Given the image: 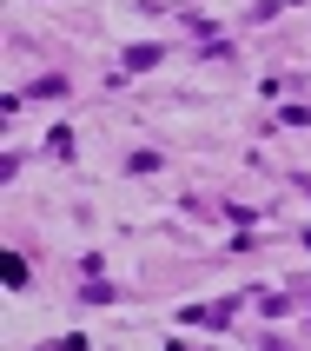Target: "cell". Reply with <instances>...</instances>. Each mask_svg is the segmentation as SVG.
Segmentation results:
<instances>
[{
    "label": "cell",
    "mask_w": 311,
    "mask_h": 351,
    "mask_svg": "<svg viewBox=\"0 0 311 351\" xmlns=\"http://www.w3.org/2000/svg\"><path fill=\"white\" fill-rule=\"evenodd\" d=\"M159 60H166V53H159L153 40H133V47H126V53H119V66H126V73H153Z\"/></svg>",
    "instance_id": "1"
},
{
    "label": "cell",
    "mask_w": 311,
    "mask_h": 351,
    "mask_svg": "<svg viewBox=\"0 0 311 351\" xmlns=\"http://www.w3.org/2000/svg\"><path fill=\"white\" fill-rule=\"evenodd\" d=\"M159 166H166V159H159L153 146H139V153L126 159V173H133V179H146V173H159Z\"/></svg>",
    "instance_id": "2"
},
{
    "label": "cell",
    "mask_w": 311,
    "mask_h": 351,
    "mask_svg": "<svg viewBox=\"0 0 311 351\" xmlns=\"http://www.w3.org/2000/svg\"><path fill=\"white\" fill-rule=\"evenodd\" d=\"M60 93H66V80H60V73H40L34 86H27V99H60Z\"/></svg>",
    "instance_id": "3"
},
{
    "label": "cell",
    "mask_w": 311,
    "mask_h": 351,
    "mask_svg": "<svg viewBox=\"0 0 311 351\" xmlns=\"http://www.w3.org/2000/svg\"><path fill=\"white\" fill-rule=\"evenodd\" d=\"M238 305H245V298H219V305H212V325H206V332H225V325L238 318Z\"/></svg>",
    "instance_id": "4"
},
{
    "label": "cell",
    "mask_w": 311,
    "mask_h": 351,
    "mask_svg": "<svg viewBox=\"0 0 311 351\" xmlns=\"http://www.w3.org/2000/svg\"><path fill=\"white\" fill-rule=\"evenodd\" d=\"M0 278H7V285H27V258L7 252V258H0Z\"/></svg>",
    "instance_id": "5"
},
{
    "label": "cell",
    "mask_w": 311,
    "mask_h": 351,
    "mask_svg": "<svg viewBox=\"0 0 311 351\" xmlns=\"http://www.w3.org/2000/svg\"><path fill=\"white\" fill-rule=\"evenodd\" d=\"M47 153H53V159H73V133H66V126H53V133H47Z\"/></svg>",
    "instance_id": "6"
},
{
    "label": "cell",
    "mask_w": 311,
    "mask_h": 351,
    "mask_svg": "<svg viewBox=\"0 0 311 351\" xmlns=\"http://www.w3.org/2000/svg\"><path fill=\"white\" fill-rule=\"evenodd\" d=\"M79 298H86V305H106V298H113V285H106V278H86V285H79Z\"/></svg>",
    "instance_id": "7"
},
{
    "label": "cell",
    "mask_w": 311,
    "mask_h": 351,
    "mask_svg": "<svg viewBox=\"0 0 311 351\" xmlns=\"http://www.w3.org/2000/svg\"><path fill=\"white\" fill-rule=\"evenodd\" d=\"M278 119H285V126H305V133H311V106H305V99H298V106H278Z\"/></svg>",
    "instance_id": "8"
},
{
    "label": "cell",
    "mask_w": 311,
    "mask_h": 351,
    "mask_svg": "<svg viewBox=\"0 0 311 351\" xmlns=\"http://www.w3.org/2000/svg\"><path fill=\"white\" fill-rule=\"evenodd\" d=\"M292 186H305V193H311V179H305V173H292Z\"/></svg>",
    "instance_id": "9"
},
{
    "label": "cell",
    "mask_w": 311,
    "mask_h": 351,
    "mask_svg": "<svg viewBox=\"0 0 311 351\" xmlns=\"http://www.w3.org/2000/svg\"><path fill=\"white\" fill-rule=\"evenodd\" d=\"M305 325H311V318H305Z\"/></svg>",
    "instance_id": "10"
}]
</instances>
